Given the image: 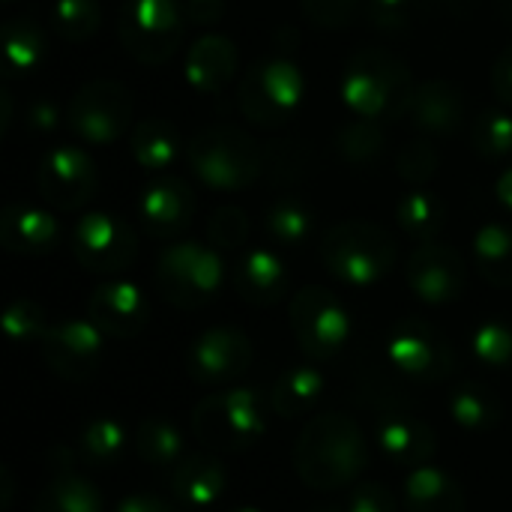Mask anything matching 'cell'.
I'll use <instances>...</instances> for the list:
<instances>
[{
  "mask_svg": "<svg viewBox=\"0 0 512 512\" xmlns=\"http://www.w3.org/2000/svg\"><path fill=\"white\" fill-rule=\"evenodd\" d=\"M87 318L102 330L105 339H135L147 327L150 306L138 285L114 279V282H102L90 294Z\"/></svg>",
  "mask_w": 512,
  "mask_h": 512,
  "instance_id": "cell-18",
  "label": "cell"
},
{
  "mask_svg": "<svg viewBox=\"0 0 512 512\" xmlns=\"http://www.w3.org/2000/svg\"><path fill=\"white\" fill-rule=\"evenodd\" d=\"M450 417L468 429V432H492L504 420V402L489 384L480 381H462L450 393Z\"/></svg>",
  "mask_w": 512,
  "mask_h": 512,
  "instance_id": "cell-30",
  "label": "cell"
},
{
  "mask_svg": "<svg viewBox=\"0 0 512 512\" xmlns=\"http://www.w3.org/2000/svg\"><path fill=\"white\" fill-rule=\"evenodd\" d=\"M228 489L225 465L210 453L183 456V462L171 471V495L189 510H210Z\"/></svg>",
  "mask_w": 512,
  "mask_h": 512,
  "instance_id": "cell-24",
  "label": "cell"
},
{
  "mask_svg": "<svg viewBox=\"0 0 512 512\" xmlns=\"http://www.w3.org/2000/svg\"><path fill=\"white\" fill-rule=\"evenodd\" d=\"M96 183L99 177H96L93 159L81 147H72V144H60L48 150L36 171L39 195L57 210L84 207L93 198Z\"/></svg>",
  "mask_w": 512,
  "mask_h": 512,
  "instance_id": "cell-15",
  "label": "cell"
},
{
  "mask_svg": "<svg viewBox=\"0 0 512 512\" xmlns=\"http://www.w3.org/2000/svg\"><path fill=\"white\" fill-rule=\"evenodd\" d=\"M249 231H252L249 213L243 207H234V204L216 207L207 219V243L213 249H225V252L243 249L249 240Z\"/></svg>",
  "mask_w": 512,
  "mask_h": 512,
  "instance_id": "cell-40",
  "label": "cell"
},
{
  "mask_svg": "<svg viewBox=\"0 0 512 512\" xmlns=\"http://www.w3.org/2000/svg\"><path fill=\"white\" fill-rule=\"evenodd\" d=\"M138 213L150 237L177 240L195 216V195L186 186V180L174 174H159L141 189Z\"/></svg>",
  "mask_w": 512,
  "mask_h": 512,
  "instance_id": "cell-17",
  "label": "cell"
},
{
  "mask_svg": "<svg viewBox=\"0 0 512 512\" xmlns=\"http://www.w3.org/2000/svg\"><path fill=\"white\" fill-rule=\"evenodd\" d=\"M45 54H48L45 30L36 18L18 15L6 21L3 27V75L6 78L33 75L45 63Z\"/></svg>",
  "mask_w": 512,
  "mask_h": 512,
  "instance_id": "cell-27",
  "label": "cell"
},
{
  "mask_svg": "<svg viewBox=\"0 0 512 512\" xmlns=\"http://www.w3.org/2000/svg\"><path fill=\"white\" fill-rule=\"evenodd\" d=\"M492 90H495V96H498L504 105H510L512 108V45H507V48L498 54V60H495V66H492Z\"/></svg>",
  "mask_w": 512,
  "mask_h": 512,
  "instance_id": "cell-48",
  "label": "cell"
},
{
  "mask_svg": "<svg viewBox=\"0 0 512 512\" xmlns=\"http://www.w3.org/2000/svg\"><path fill=\"white\" fill-rule=\"evenodd\" d=\"M306 21L321 30H342L354 21L360 0H300Z\"/></svg>",
  "mask_w": 512,
  "mask_h": 512,
  "instance_id": "cell-44",
  "label": "cell"
},
{
  "mask_svg": "<svg viewBox=\"0 0 512 512\" xmlns=\"http://www.w3.org/2000/svg\"><path fill=\"white\" fill-rule=\"evenodd\" d=\"M6 3H12V0H6Z\"/></svg>",
  "mask_w": 512,
  "mask_h": 512,
  "instance_id": "cell-56",
  "label": "cell"
},
{
  "mask_svg": "<svg viewBox=\"0 0 512 512\" xmlns=\"http://www.w3.org/2000/svg\"><path fill=\"white\" fill-rule=\"evenodd\" d=\"M321 396H324V375L312 366H294L276 378L270 390V408L282 420H297L309 414Z\"/></svg>",
  "mask_w": 512,
  "mask_h": 512,
  "instance_id": "cell-29",
  "label": "cell"
},
{
  "mask_svg": "<svg viewBox=\"0 0 512 512\" xmlns=\"http://www.w3.org/2000/svg\"><path fill=\"white\" fill-rule=\"evenodd\" d=\"M129 150H132V159L138 162V168H144L150 174H165L180 159L183 141L168 120L144 117L132 126Z\"/></svg>",
  "mask_w": 512,
  "mask_h": 512,
  "instance_id": "cell-26",
  "label": "cell"
},
{
  "mask_svg": "<svg viewBox=\"0 0 512 512\" xmlns=\"http://www.w3.org/2000/svg\"><path fill=\"white\" fill-rule=\"evenodd\" d=\"M387 360L399 375H405L411 381H423V384L450 378V372L456 366V354H453L447 336L423 318L399 321L390 330Z\"/></svg>",
  "mask_w": 512,
  "mask_h": 512,
  "instance_id": "cell-12",
  "label": "cell"
},
{
  "mask_svg": "<svg viewBox=\"0 0 512 512\" xmlns=\"http://www.w3.org/2000/svg\"><path fill=\"white\" fill-rule=\"evenodd\" d=\"M366 9L372 24H378L381 30H405L414 0H366Z\"/></svg>",
  "mask_w": 512,
  "mask_h": 512,
  "instance_id": "cell-46",
  "label": "cell"
},
{
  "mask_svg": "<svg viewBox=\"0 0 512 512\" xmlns=\"http://www.w3.org/2000/svg\"><path fill=\"white\" fill-rule=\"evenodd\" d=\"M474 261L480 276L495 288H512V228L504 222H486L474 234Z\"/></svg>",
  "mask_w": 512,
  "mask_h": 512,
  "instance_id": "cell-33",
  "label": "cell"
},
{
  "mask_svg": "<svg viewBox=\"0 0 512 512\" xmlns=\"http://www.w3.org/2000/svg\"><path fill=\"white\" fill-rule=\"evenodd\" d=\"M294 471L312 492H339L360 480L369 465V444L360 423L345 411L312 417L294 444Z\"/></svg>",
  "mask_w": 512,
  "mask_h": 512,
  "instance_id": "cell-1",
  "label": "cell"
},
{
  "mask_svg": "<svg viewBox=\"0 0 512 512\" xmlns=\"http://www.w3.org/2000/svg\"><path fill=\"white\" fill-rule=\"evenodd\" d=\"M30 126L39 129V132H51L57 126V108L48 105V102H36L30 108Z\"/></svg>",
  "mask_w": 512,
  "mask_h": 512,
  "instance_id": "cell-50",
  "label": "cell"
},
{
  "mask_svg": "<svg viewBox=\"0 0 512 512\" xmlns=\"http://www.w3.org/2000/svg\"><path fill=\"white\" fill-rule=\"evenodd\" d=\"M237 66H240L237 45L222 33H204L186 51V81L201 96L222 93L234 81Z\"/></svg>",
  "mask_w": 512,
  "mask_h": 512,
  "instance_id": "cell-19",
  "label": "cell"
},
{
  "mask_svg": "<svg viewBox=\"0 0 512 512\" xmlns=\"http://www.w3.org/2000/svg\"><path fill=\"white\" fill-rule=\"evenodd\" d=\"M375 441L381 447V453L396 465V468H420L429 465V459L438 450V438L435 429L429 423H423L420 417L411 414H387L378 420L375 429Z\"/></svg>",
  "mask_w": 512,
  "mask_h": 512,
  "instance_id": "cell-21",
  "label": "cell"
},
{
  "mask_svg": "<svg viewBox=\"0 0 512 512\" xmlns=\"http://www.w3.org/2000/svg\"><path fill=\"white\" fill-rule=\"evenodd\" d=\"M312 156L300 141H276L267 150V171L276 183H291L303 174H309Z\"/></svg>",
  "mask_w": 512,
  "mask_h": 512,
  "instance_id": "cell-43",
  "label": "cell"
},
{
  "mask_svg": "<svg viewBox=\"0 0 512 512\" xmlns=\"http://www.w3.org/2000/svg\"><path fill=\"white\" fill-rule=\"evenodd\" d=\"M474 357L486 369H510L512 366V324L507 321H486L471 336Z\"/></svg>",
  "mask_w": 512,
  "mask_h": 512,
  "instance_id": "cell-39",
  "label": "cell"
},
{
  "mask_svg": "<svg viewBox=\"0 0 512 512\" xmlns=\"http://www.w3.org/2000/svg\"><path fill=\"white\" fill-rule=\"evenodd\" d=\"M72 252L87 273L117 276L132 267L138 255V234L120 216L102 210L84 213L72 231Z\"/></svg>",
  "mask_w": 512,
  "mask_h": 512,
  "instance_id": "cell-11",
  "label": "cell"
},
{
  "mask_svg": "<svg viewBox=\"0 0 512 512\" xmlns=\"http://www.w3.org/2000/svg\"><path fill=\"white\" fill-rule=\"evenodd\" d=\"M195 177L216 192L249 189L267 168V150L240 126L213 123L186 144Z\"/></svg>",
  "mask_w": 512,
  "mask_h": 512,
  "instance_id": "cell-3",
  "label": "cell"
},
{
  "mask_svg": "<svg viewBox=\"0 0 512 512\" xmlns=\"http://www.w3.org/2000/svg\"><path fill=\"white\" fill-rule=\"evenodd\" d=\"M405 510L408 512H465L468 498L456 477L444 468L420 465L405 477Z\"/></svg>",
  "mask_w": 512,
  "mask_h": 512,
  "instance_id": "cell-25",
  "label": "cell"
},
{
  "mask_svg": "<svg viewBox=\"0 0 512 512\" xmlns=\"http://www.w3.org/2000/svg\"><path fill=\"white\" fill-rule=\"evenodd\" d=\"M0 480H3V507L9 510V504H12V477H9L6 468L0 471Z\"/></svg>",
  "mask_w": 512,
  "mask_h": 512,
  "instance_id": "cell-53",
  "label": "cell"
},
{
  "mask_svg": "<svg viewBox=\"0 0 512 512\" xmlns=\"http://www.w3.org/2000/svg\"><path fill=\"white\" fill-rule=\"evenodd\" d=\"M231 512H264V510H258V507H237V510H231Z\"/></svg>",
  "mask_w": 512,
  "mask_h": 512,
  "instance_id": "cell-55",
  "label": "cell"
},
{
  "mask_svg": "<svg viewBox=\"0 0 512 512\" xmlns=\"http://www.w3.org/2000/svg\"><path fill=\"white\" fill-rule=\"evenodd\" d=\"M114 512H177L165 498H156V495H147V492H135V495H126Z\"/></svg>",
  "mask_w": 512,
  "mask_h": 512,
  "instance_id": "cell-49",
  "label": "cell"
},
{
  "mask_svg": "<svg viewBox=\"0 0 512 512\" xmlns=\"http://www.w3.org/2000/svg\"><path fill=\"white\" fill-rule=\"evenodd\" d=\"M234 288L249 306H276L291 288L288 264L273 249H249L234 270Z\"/></svg>",
  "mask_w": 512,
  "mask_h": 512,
  "instance_id": "cell-22",
  "label": "cell"
},
{
  "mask_svg": "<svg viewBox=\"0 0 512 512\" xmlns=\"http://www.w3.org/2000/svg\"><path fill=\"white\" fill-rule=\"evenodd\" d=\"M504 15H507V18L512 21V0H507V3H504Z\"/></svg>",
  "mask_w": 512,
  "mask_h": 512,
  "instance_id": "cell-54",
  "label": "cell"
},
{
  "mask_svg": "<svg viewBox=\"0 0 512 512\" xmlns=\"http://www.w3.org/2000/svg\"><path fill=\"white\" fill-rule=\"evenodd\" d=\"M267 432L264 396L252 387H234L207 396L192 411V435L210 453H243Z\"/></svg>",
  "mask_w": 512,
  "mask_h": 512,
  "instance_id": "cell-5",
  "label": "cell"
},
{
  "mask_svg": "<svg viewBox=\"0 0 512 512\" xmlns=\"http://www.w3.org/2000/svg\"><path fill=\"white\" fill-rule=\"evenodd\" d=\"M255 360L252 339L237 327H210L189 348V375L198 384H231L249 372Z\"/></svg>",
  "mask_w": 512,
  "mask_h": 512,
  "instance_id": "cell-16",
  "label": "cell"
},
{
  "mask_svg": "<svg viewBox=\"0 0 512 512\" xmlns=\"http://www.w3.org/2000/svg\"><path fill=\"white\" fill-rule=\"evenodd\" d=\"M288 321L297 345L312 360H333L351 342L348 309L333 291L321 285H306L291 297Z\"/></svg>",
  "mask_w": 512,
  "mask_h": 512,
  "instance_id": "cell-9",
  "label": "cell"
},
{
  "mask_svg": "<svg viewBox=\"0 0 512 512\" xmlns=\"http://www.w3.org/2000/svg\"><path fill=\"white\" fill-rule=\"evenodd\" d=\"M405 117L423 135H453L465 120V96L447 78L423 81L414 87Z\"/></svg>",
  "mask_w": 512,
  "mask_h": 512,
  "instance_id": "cell-20",
  "label": "cell"
},
{
  "mask_svg": "<svg viewBox=\"0 0 512 512\" xmlns=\"http://www.w3.org/2000/svg\"><path fill=\"white\" fill-rule=\"evenodd\" d=\"M345 512H396V498L384 483H360L351 489Z\"/></svg>",
  "mask_w": 512,
  "mask_h": 512,
  "instance_id": "cell-45",
  "label": "cell"
},
{
  "mask_svg": "<svg viewBox=\"0 0 512 512\" xmlns=\"http://www.w3.org/2000/svg\"><path fill=\"white\" fill-rule=\"evenodd\" d=\"M30 512H102V498L99 489L72 471V462L54 465L51 483L42 489Z\"/></svg>",
  "mask_w": 512,
  "mask_h": 512,
  "instance_id": "cell-28",
  "label": "cell"
},
{
  "mask_svg": "<svg viewBox=\"0 0 512 512\" xmlns=\"http://www.w3.org/2000/svg\"><path fill=\"white\" fill-rule=\"evenodd\" d=\"M474 147L486 159L512 156V114L501 108H489L474 120Z\"/></svg>",
  "mask_w": 512,
  "mask_h": 512,
  "instance_id": "cell-38",
  "label": "cell"
},
{
  "mask_svg": "<svg viewBox=\"0 0 512 512\" xmlns=\"http://www.w3.org/2000/svg\"><path fill=\"white\" fill-rule=\"evenodd\" d=\"M48 315L39 303L33 300H15L6 306L3 312V333L9 336V342L15 345H27V342H42V336L48 333Z\"/></svg>",
  "mask_w": 512,
  "mask_h": 512,
  "instance_id": "cell-41",
  "label": "cell"
},
{
  "mask_svg": "<svg viewBox=\"0 0 512 512\" xmlns=\"http://www.w3.org/2000/svg\"><path fill=\"white\" fill-rule=\"evenodd\" d=\"M57 219L33 204H9L0 213V243L12 255H45L57 246Z\"/></svg>",
  "mask_w": 512,
  "mask_h": 512,
  "instance_id": "cell-23",
  "label": "cell"
},
{
  "mask_svg": "<svg viewBox=\"0 0 512 512\" xmlns=\"http://www.w3.org/2000/svg\"><path fill=\"white\" fill-rule=\"evenodd\" d=\"M186 15L180 0H126L117 18V36L138 63L159 66L183 42Z\"/></svg>",
  "mask_w": 512,
  "mask_h": 512,
  "instance_id": "cell-8",
  "label": "cell"
},
{
  "mask_svg": "<svg viewBox=\"0 0 512 512\" xmlns=\"http://www.w3.org/2000/svg\"><path fill=\"white\" fill-rule=\"evenodd\" d=\"M186 21L198 24V27H210L219 24L225 15V0H180Z\"/></svg>",
  "mask_w": 512,
  "mask_h": 512,
  "instance_id": "cell-47",
  "label": "cell"
},
{
  "mask_svg": "<svg viewBox=\"0 0 512 512\" xmlns=\"http://www.w3.org/2000/svg\"><path fill=\"white\" fill-rule=\"evenodd\" d=\"M336 147L342 159L354 168H369L384 156L387 147V129L381 120H366V117H348L339 132H336Z\"/></svg>",
  "mask_w": 512,
  "mask_h": 512,
  "instance_id": "cell-35",
  "label": "cell"
},
{
  "mask_svg": "<svg viewBox=\"0 0 512 512\" xmlns=\"http://www.w3.org/2000/svg\"><path fill=\"white\" fill-rule=\"evenodd\" d=\"M225 279L222 258L213 246L180 240L171 243L156 261V288L177 309L207 306Z\"/></svg>",
  "mask_w": 512,
  "mask_h": 512,
  "instance_id": "cell-7",
  "label": "cell"
},
{
  "mask_svg": "<svg viewBox=\"0 0 512 512\" xmlns=\"http://www.w3.org/2000/svg\"><path fill=\"white\" fill-rule=\"evenodd\" d=\"M306 96V75L291 57H267L240 78V114L261 129H279L294 120Z\"/></svg>",
  "mask_w": 512,
  "mask_h": 512,
  "instance_id": "cell-6",
  "label": "cell"
},
{
  "mask_svg": "<svg viewBox=\"0 0 512 512\" xmlns=\"http://www.w3.org/2000/svg\"><path fill=\"white\" fill-rule=\"evenodd\" d=\"M405 279L417 300L429 306H447L465 294L468 267L453 246L429 240V243H417V249L411 252Z\"/></svg>",
  "mask_w": 512,
  "mask_h": 512,
  "instance_id": "cell-14",
  "label": "cell"
},
{
  "mask_svg": "<svg viewBox=\"0 0 512 512\" xmlns=\"http://www.w3.org/2000/svg\"><path fill=\"white\" fill-rule=\"evenodd\" d=\"M396 222L417 243L438 240L447 225V204L435 192L417 186L396 201Z\"/></svg>",
  "mask_w": 512,
  "mask_h": 512,
  "instance_id": "cell-31",
  "label": "cell"
},
{
  "mask_svg": "<svg viewBox=\"0 0 512 512\" xmlns=\"http://www.w3.org/2000/svg\"><path fill=\"white\" fill-rule=\"evenodd\" d=\"M495 192H498V201L504 204V210H510L512 213V165H507V168L501 171V177H498V183H495Z\"/></svg>",
  "mask_w": 512,
  "mask_h": 512,
  "instance_id": "cell-51",
  "label": "cell"
},
{
  "mask_svg": "<svg viewBox=\"0 0 512 512\" xmlns=\"http://www.w3.org/2000/svg\"><path fill=\"white\" fill-rule=\"evenodd\" d=\"M321 261L330 276L351 288H372L396 264V240L375 222L345 219L321 240Z\"/></svg>",
  "mask_w": 512,
  "mask_h": 512,
  "instance_id": "cell-4",
  "label": "cell"
},
{
  "mask_svg": "<svg viewBox=\"0 0 512 512\" xmlns=\"http://www.w3.org/2000/svg\"><path fill=\"white\" fill-rule=\"evenodd\" d=\"M312 231H315V213L303 198L282 195L264 213V234L282 249L303 246L312 237Z\"/></svg>",
  "mask_w": 512,
  "mask_h": 512,
  "instance_id": "cell-34",
  "label": "cell"
},
{
  "mask_svg": "<svg viewBox=\"0 0 512 512\" xmlns=\"http://www.w3.org/2000/svg\"><path fill=\"white\" fill-rule=\"evenodd\" d=\"M132 444H135L138 459L144 465L156 468V471H168V468L174 471L183 462V450H186L180 429L171 420H165V417L141 420L138 429H135Z\"/></svg>",
  "mask_w": 512,
  "mask_h": 512,
  "instance_id": "cell-32",
  "label": "cell"
},
{
  "mask_svg": "<svg viewBox=\"0 0 512 512\" xmlns=\"http://www.w3.org/2000/svg\"><path fill=\"white\" fill-rule=\"evenodd\" d=\"M126 447V432L111 417H93L78 435V459L87 468H111Z\"/></svg>",
  "mask_w": 512,
  "mask_h": 512,
  "instance_id": "cell-36",
  "label": "cell"
},
{
  "mask_svg": "<svg viewBox=\"0 0 512 512\" xmlns=\"http://www.w3.org/2000/svg\"><path fill=\"white\" fill-rule=\"evenodd\" d=\"M102 24V9L96 0H54L51 6V30L66 42H87L96 36Z\"/></svg>",
  "mask_w": 512,
  "mask_h": 512,
  "instance_id": "cell-37",
  "label": "cell"
},
{
  "mask_svg": "<svg viewBox=\"0 0 512 512\" xmlns=\"http://www.w3.org/2000/svg\"><path fill=\"white\" fill-rule=\"evenodd\" d=\"M339 93L354 117L402 120L414 96L411 66L387 48H363L345 63Z\"/></svg>",
  "mask_w": 512,
  "mask_h": 512,
  "instance_id": "cell-2",
  "label": "cell"
},
{
  "mask_svg": "<svg viewBox=\"0 0 512 512\" xmlns=\"http://www.w3.org/2000/svg\"><path fill=\"white\" fill-rule=\"evenodd\" d=\"M438 168H441V153H438V147L429 138L408 141L399 150V156H396V174L405 183H414V186L429 183L438 174Z\"/></svg>",
  "mask_w": 512,
  "mask_h": 512,
  "instance_id": "cell-42",
  "label": "cell"
},
{
  "mask_svg": "<svg viewBox=\"0 0 512 512\" xmlns=\"http://www.w3.org/2000/svg\"><path fill=\"white\" fill-rule=\"evenodd\" d=\"M0 132H6V126H9V117H12V96H9V90L3 87L0 90Z\"/></svg>",
  "mask_w": 512,
  "mask_h": 512,
  "instance_id": "cell-52",
  "label": "cell"
},
{
  "mask_svg": "<svg viewBox=\"0 0 512 512\" xmlns=\"http://www.w3.org/2000/svg\"><path fill=\"white\" fill-rule=\"evenodd\" d=\"M132 111H135V102L126 84L114 78H93L75 90L66 120H69V129L84 144L108 147L126 135L132 123Z\"/></svg>",
  "mask_w": 512,
  "mask_h": 512,
  "instance_id": "cell-10",
  "label": "cell"
},
{
  "mask_svg": "<svg viewBox=\"0 0 512 512\" xmlns=\"http://www.w3.org/2000/svg\"><path fill=\"white\" fill-rule=\"evenodd\" d=\"M39 351L57 378L81 384L99 372L105 354V336L90 318L60 321L48 327V333L39 342Z\"/></svg>",
  "mask_w": 512,
  "mask_h": 512,
  "instance_id": "cell-13",
  "label": "cell"
}]
</instances>
